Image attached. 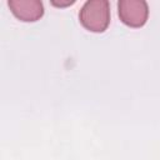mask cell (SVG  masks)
Returning a JSON list of instances; mask_svg holds the SVG:
<instances>
[{"label":"cell","instance_id":"6da1fadb","mask_svg":"<svg viewBox=\"0 0 160 160\" xmlns=\"http://www.w3.org/2000/svg\"><path fill=\"white\" fill-rule=\"evenodd\" d=\"M84 28L94 32H102L110 22V5L108 0H88L79 14Z\"/></svg>","mask_w":160,"mask_h":160},{"label":"cell","instance_id":"7a4b0ae2","mask_svg":"<svg viewBox=\"0 0 160 160\" xmlns=\"http://www.w3.org/2000/svg\"><path fill=\"white\" fill-rule=\"evenodd\" d=\"M119 16L129 26H142L149 15V8L145 0H120L118 2Z\"/></svg>","mask_w":160,"mask_h":160},{"label":"cell","instance_id":"3957f363","mask_svg":"<svg viewBox=\"0 0 160 160\" xmlns=\"http://www.w3.org/2000/svg\"><path fill=\"white\" fill-rule=\"evenodd\" d=\"M11 11L22 21H36L44 14V6L40 0H9Z\"/></svg>","mask_w":160,"mask_h":160}]
</instances>
